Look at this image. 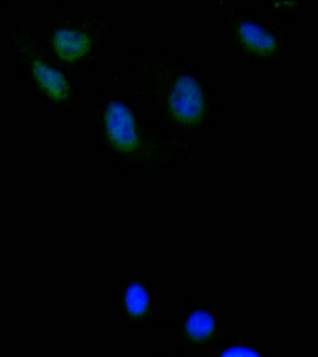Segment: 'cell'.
Returning <instances> with one entry per match:
<instances>
[{
    "mask_svg": "<svg viewBox=\"0 0 318 357\" xmlns=\"http://www.w3.org/2000/svg\"><path fill=\"white\" fill-rule=\"evenodd\" d=\"M56 52L66 61H75L84 57L91 47V39L82 31L63 28L53 38Z\"/></svg>",
    "mask_w": 318,
    "mask_h": 357,
    "instance_id": "3",
    "label": "cell"
},
{
    "mask_svg": "<svg viewBox=\"0 0 318 357\" xmlns=\"http://www.w3.org/2000/svg\"><path fill=\"white\" fill-rule=\"evenodd\" d=\"M106 135L117 151L131 153L139 146L136 120L130 109L124 103H109L105 114Z\"/></svg>",
    "mask_w": 318,
    "mask_h": 357,
    "instance_id": "2",
    "label": "cell"
},
{
    "mask_svg": "<svg viewBox=\"0 0 318 357\" xmlns=\"http://www.w3.org/2000/svg\"><path fill=\"white\" fill-rule=\"evenodd\" d=\"M220 357H261L255 351L244 347H234L228 349Z\"/></svg>",
    "mask_w": 318,
    "mask_h": 357,
    "instance_id": "8",
    "label": "cell"
},
{
    "mask_svg": "<svg viewBox=\"0 0 318 357\" xmlns=\"http://www.w3.org/2000/svg\"><path fill=\"white\" fill-rule=\"evenodd\" d=\"M169 106L177 121L186 125L199 123L205 112V99L197 81L187 75L179 77L170 92Z\"/></svg>",
    "mask_w": 318,
    "mask_h": 357,
    "instance_id": "1",
    "label": "cell"
},
{
    "mask_svg": "<svg viewBox=\"0 0 318 357\" xmlns=\"http://www.w3.org/2000/svg\"><path fill=\"white\" fill-rule=\"evenodd\" d=\"M33 75L45 89L55 100H63L68 96L70 88L63 73L47 66L40 60L33 63Z\"/></svg>",
    "mask_w": 318,
    "mask_h": 357,
    "instance_id": "4",
    "label": "cell"
},
{
    "mask_svg": "<svg viewBox=\"0 0 318 357\" xmlns=\"http://www.w3.org/2000/svg\"><path fill=\"white\" fill-rule=\"evenodd\" d=\"M214 320L206 312L197 311L190 315L186 322V331L192 339L201 340L211 334Z\"/></svg>",
    "mask_w": 318,
    "mask_h": 357,
    "instance_id": "6",
    "label": "cell"
},
{
    "mask_svg": "<svg viewBox=\"0 0 318 357\" xmlns=\"http://www.w3.org/2000/svg\"><path fill=\"white\" fill-rule=\"evenodd\" d=\"M237 32L242 43L251 52L264 54L272 49V39L261 27L252 22H242Z\"/></svg>",
    "mask_w": 318,
    "mask_h": 357,
    "instance_id": "5",
    "label": "cell"
},
{
    "mask_svg": "<svg viewBox=\"0 0 318 357\" xmlns=\"http://www.w3.org/2000/svg\"><path fill=\"white\" fill-rule=\"evenodd\" d=\"M125 301L128 311L131 314L139 315L146 310L149 297L144 287L139 284H132L128 287Z\"/></svg>",
    "mask_w": 318,
    "mask_h": 357,
    "instance_id": "7",
    "label": "cell"
}]
</instances>
